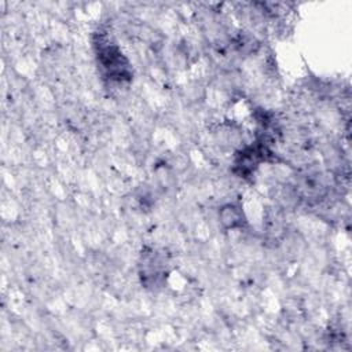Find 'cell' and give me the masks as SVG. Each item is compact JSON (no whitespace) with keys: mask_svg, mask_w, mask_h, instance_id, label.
I'll return each instance as SVG.
<instances>
[{"mask_svg":"<svg viewBox=\"0 0 352 352\" xmlns=\"http://www.w3.org/2000/svg\"><path fill=\"white\" fill-rule=\"evenodd\" d=\"M96 47H98L99 62L104 69V72L107 73L109 78L116 81H124L131 78L129 63L122 56L121 51L114 43H111L104 37H100L99 41L96 43Z\"/></svg>","mask_w":352,"mask_h":352,"instance_id":"cell-1","label":"cell"},{"mask_svg":"<svg viewBox=\"0 0 352 352\" xmlns=\"http://www.w3.org/2000/svg\"><path fill=\"white\" fill-rule=\"evenodd\" d=\"M220 221L224 224L227 228H235L238 226H242L243 219H242V212L241 208L236 205H226L221 212H220Z\"/></svg>","mask_w":352,"mask_h":352,"instance_id":"cell-2","label":"cell"}]
</instances>
